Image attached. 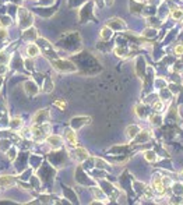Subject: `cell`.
<instances>
[{"instance_id":"obj_9","label":"cell","mask_w":183,"mask_h":205,"mask_svg":"<svg viewBox=\"0 0 183 205\" xmlns=\"http://www.w3.org/2000/svg\"><path fill=\"white\" fill-rule=\"evenodd\" d=\"M16 183L13 176H0V187H10Z\"/></svg>"},{"instance_id":"obj_21","label":"cell","mask_w":183,"mask_h":205,"mask_svg":"<svg viewBox=\"0 0 183 205\" xmlns=\"http://www.w3.org/2000/svg\"><path fill=\"white\" fill-rule=\"evenodd\" d=\"M55 106H57L60 110H66L67 103H66V101H63V99H57V101H55Z\"/></svg>"},{"instance_id":"obj_26","label":"cell","mask_w":183,"mask_h":205,"mask_svg":"<svg viewBox=\"0 0 183 205\" xmlns=\"http://www.w3.org/2000/svg\"><path fill=\"white\" fill-rule=\"evenodd\" d=\"M6 70H7V67L4 64H0V76H3L4 73H6Z\"/></svg>"},{"instance_id":"obj_2","label":"cell","mask_w":183,"mask_h":205,"mask_svg":"<svg viewBox=\"0 0 183 205\" xmlns=\"http://www.w3.org/2000/svg\"><path fill=\"white\" fill-rule=\"evenodd\" d=\"M151 187L154 189V191L158 194V195H165V194H166L168 187L164 184L162 177L158 176V174L152 177V181H151Z\"/></svg>"},{"instance_id":"obj_17","label":"cell","mask_w":183,"mask_h":205,"mask_svg":"<svg viewBox=\"0 0 183 205\" xmlns=\"http://www.w3.org/2000/svg\"><path fill=\"white\" fill-rule=\"evenodd\" d=\"M173 55H175L176 57L183 56V43L175 45V48H173Z\"/></svg>"},{"instance_id":"obj_19","label":"cell","mask_w":183,"mask_h":205,"mask_svg":"<svg viewBox=\"0 0 183 205\" xmlns=\"http://www.w3.org/2000/svg\"><path fill=\"white\" fill-rule=\"evenodd\" d=\"M150 121L154 126H159L161 124V121H162V117L158 116V114H154V116H150Z\"/></svg>"},{"instance_id":"obj_29","label":"cell","mask_w":183,"mask_h":205,"mask_svg":"<svg viewBox=\"0 0 183 205\" xmlns=\"http://www.w3.org/2000/svg\"><path fill=\"white\" fill-rule=\"evenodd\" d=\"M179 177H182V179H183V170H180V172H179Z\"/></svg>"},{"instance_id":"obj_4","label":"cell","mask_w":183,"mask_h":205,"mask_svg":"<svg viewBox=\"0 0 183 205\" xmlns=\"http://www.w3.org/2000/svg\"><path fill=\"white\" fill-rule=\"evenodd\" d=\"M64 140H66V142H67L70 147H73V148H76V147L78 145L77 134H76V131H74L73 129H66L64 130Z\"/></svg>"},{"instance_id":"obj_11","label":"cell","mask_w":183,"mask_h":205,"mask_svg":"<svg viewBox=\"0 0 183 205\" xmlns=\"http://www.w3.org/2000/svg\"><path fill=\"white\" fill-rule=\"evenodd\" d=\"M137 134H138V127H137V126L131 124V126H129V127L126 129V135H127V138H130V140H133Z\"/></svg>"},{"instance_id":"obj_5","label":"cell","mask_w":183,"mask_h":205,"mask_svg":"<svg viewBox=\"0 0 183 205\" xmlns=\"http://www.w3.org/2000/svg\"><path fill=\"white\" fill-rule=\"evenodd\" d=\"M49 120V112L46 109H42V110H38L34 116L32 121L34 124H42V123H48Z\"/></svg>"},{"instance_id":"obj_28","label":"cell","mask_w":183,"mask_h":205,"mask_svg":"<svg viewBox=\"0 0 183 205\" xmlns=\"http://www.w3.org/2000/svg\"><path fill=\"white\" fill-rule=\"evenodd\" d=\"M105 1L108 6H112V4H113V0H105Z\"/></svg>"},{"instance_id":"obj_10","label":"cell","mask_w":183,"mask_h":205,"mask_svg":"<svg viewBox=\"0 0 183 205\" xmlns=\"http://www.w3.org/2000/svg\"><path fill=\"white\" fill-rule=\"evenodd\" d=\"M112 36V28L110 27H104V28L101 29V32H99V38H101L102 40H108Z\"/></svg>"},{"instance_id":"obj_13","label":"cell","mask_w":183,"mask_h":205,"mask_svg":"<svg viewBox=\"0 0 183 205\" xmlns=\"http://www.w3.org/2000/svg\"><path fill=\"white\" fill-rule=\"evenodd\" d=\"M144 158H146L147 162H150V163H154V162L158 161V156H157V153L154 151H146L144 152Z\"/></svg>"},{"instance_id":"obj_3","label":"cell","mask_w":183,"mask_h":205,"mask_svg":"<svg viewBox=\"0 0 183 205\" xmlns=\"http://www.w3.org/2000/svg\"><path fill=\"white\" fill-rule=\"evenodd\" d=\"M45 141L48 142L49 147L52 149H57L63 145V138H62L60 135H57V134H49L45 138Z\"/></svg>"},{"instance_id":"obj_25","label":"cell","mask_w":183,"mask_h":205,"mask_svg":"<svg viewBox=\"0 0 183 205\" xmlns=\"http://www.w3.org/2000/svg\"><path fill=\"white\" fill-rule=\"evenodd\" d=\"M7 36V32H6V29H3V28H0V40H3L4 38Z\"/></svg>"},{"instance_id":"obj_27","label":"cell","mask_w":183,"mask_h":205,"mask_svg":"<svg viewBox=\"0 0 183 205\" xmlns=\"http://www.w3.org/2000/svg\"><path fill=\"white\" fill-rule=\"evenodd\" d=\"M14 156H16V151H11V152L8 153V158H10L11 161H13V159H14Z\"/></svg>"},{"instance_id":"obj_16","label":"cell","mask_w":183,"mask_h":205,"mask_svg":"<svg viewBox=\"0 0 183 205\" xmlns=\"http://www.w3.org/2000/svg\"><path fill=\"white\" fill-rule=\"evenodd\" d=\"M152 109H154L157 113L162 112L164 109H165V103H164V101H157V102H154V105H152Z\"/></svg>"},{"instance_id":"obj_15","label":"cell","mask_w":183,"mask_h":205,"mask_svg":"<svg viewBox=\"0 0 183 205\" xmlns=\"http://www.w3.org/2000/svg\"><path fill=\"white\" fill-rule=\"evenodd\" d=\"M150 140V134H148V131H138V135H137V142H146V141Z\"/></svg>"},{"instance_id":"obj_24","label":"cell","mask_w":183,"mask_h":205,"mask_svg":"<svg viewBox=\"0 0 183 205\" xmlns=\"http://www.w3.org/2000/svg\"><path fill=\"white\" fill-rule=\"evenodd\" d=\"M45 92H50V91H53V82L50 80H48V84H46V87H45Z\"/></svg>"},{"instance_id":"obj_23","label":"cell","mask_w":183,"mask_h":205,"mask_svg":"<svg viewBox=\"0 0 183 205\" xmlns=\"http://www.w3.org/2000/svg\"><path fill=\"white\" fill-rule=\"evenodd\" d=\"M115 53H116V56H119V57H124V56H126V49H123V48L116 49V50H115Z\"/></svg>"},{"instance_id":"obj_14","label":"cell","mask_w":183,"mask_h":205,"mask_svg":"<svg viewBox=\"0 0 183 205\" xmlns=\"http://www.w3.org/2000/svg\"><path fill=\"white\" fill-rule=\"evenodd\" d=\"M171 17L175 21H183V10H180V8L171 10Z\"/></svg>"},{"instance_id":"obj_18","label":"cell","mask_w":183,"mask_h":205,"mask_svg":"<svg viewBox=\"0 0 183 205\" xmlns=\"http://www.w3.org/2000/svg\"><path fill=\"white\" fill-rule=\"evenodd\" d=\"M95 165H97L99 169H106V168H108V163H106L104 159H101V158H95Z\"/></svg>"},{"instance_id":"obj_6","label":"cell","mask_w":183,"mask_h":205,"mask_svg":"<svg viewBox=\"0 0 183 205\" xmlns=\"http://www.w3.org/2000/svg\"><path fill=\"white\" fill-rule=\"evenodd\" d=\"M18 14H20V20H21L20 24L22 25V27H24V25L28 27V25L32 24V14L28 11H25V8H20Z\"/></svg>"},{"instance_id":"obj_8","label":"cell","mask_w":183,"mask_h":205,"mask_svg":"<svg viewBox=\"0 0 183 205\" xmlns=\"http://www.w3.org/2000/svg\"><path fill=\"white\" fill-rule=\"evenodd\" d=\"M27 55H28L31 59H34V57H37L41 55V49L35 43H28L27 45Z\"/></svg>"},{"instance_id":"obj_20","label":"cell","mask_w":183,"mask_h":205,"mask_svg":"<svg viewBox=\"0 0 183 205\" xmlns=\"http://www.w3.org/2000/svg\"><path fill=\"white\" fill-rule=\"evenodd\" d=\"M10 124H11L13 129H17V127H21V126H22V120H21L20 117H14Z\"/></svg>"},{"instance_id":"obj_22","label":"cell","mask_w":183,"mask_h":205,"mask_svg":"<svg viewBox=\"0 0 183 205\" xmlns=\"http://www.w3.org/2000/svg\"><path fill=\"white\" fill-rule=\"evenodd\" d=\"M142 35L144 36H157V29H146L144 32H142Z\"/></svg>"},{"instance_id":"obj_1","label":"cell","mask_w":183,"mask_h":205,"mask_svg":"<svg viewBox=\"0 0 183 205\" xmlns=\"http://www.w3.org/2000/svg\"><path fill=\"white\" fill-rule=\"evenodd\" d=\"M52 66L55 70H57V71L60 73H73L76 71L77 68H76V66L71 63V61L69 60H53L52 61Z\"/></svg>"},{"instance_id":"obj_7","label":"cell","mask_w":183,"mask_h":205,"mask_svg":"<svg viewBox=\"0 0 183 205\" xmlns=\"http://www.w3.org/2000/svg\"><path fill=\"white\" fill-rule=\"evenodd\" d=\"M73 158H76L78 162H82L86 161L87 158H88V151L86 148H82V147H76L73 151Z\"/></svg>"},{"instance_id":"obj_12","label":"cell","mask_w":183,"mask_h":205,"mask_svg":"<svg viewBox=\"0 0 183 205\" xmlns=\"http://www.w3.org/2000/svg\"><path fill=\"white\" fill-rule=\"evenodd\" d=\"M25 91H27V94L31 95V97H34V95L38 94V88L34 82H25Z\"/></svg>"}]
</instances>
